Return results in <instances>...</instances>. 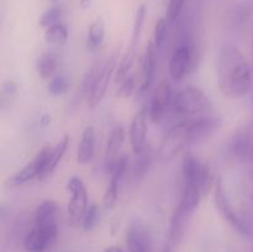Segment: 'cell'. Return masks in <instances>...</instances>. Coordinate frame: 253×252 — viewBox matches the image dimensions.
<instances>
[{
  "mask_svg": "<svg viewBox=\"0 0 253 252\" xmlns=\"http://www.w3.org/2000/svg\"><path fill=\"white\" fill-rule=\"evenodd\" d=\"M217 83L226 98L246 96L252 88V71L245 54L232 44L219 49L216 58Z\"/></svg>",
  "mask_w": 253,
  "mask_h": 252,
  "instance_id": "6da1fadb",
  "label": "cell"
},
{
  "mask_svg": "<svg viewBox=\"0 0 253 252\" xmlns=\"http://www.w3.org/2000/svg\"><path fill=\"white\" fill-rule=\"evenodd\" d=\"M172 106L178 115L194 118L210 113L212 105L202 89L197 86H187L173 96Z\"/></svg>",
  "mask_w": 253,
  "mask_h": 252,
  "instance_id": "7a4b0ae2",
  "label": "cell"
},
{
  "mask_svg": "<svg viewBox=\"0 0 253 252\" xmlns=\"http://www.w3.org/2000/svg\"><path fill=\"white\" fill-rule=\"evenodd\" d=\"M187 146H189V130H188V120L184 119L180 123L175 124L166 133L158 147L157 157L162 162H167L173 160Z\"/></svg>",
  "mask_w": 253,
  "mask_h": 252,
  "instance_id": "3957f363",
  "label": "cell"
},
{
  "mask_svg": "<svg viewBox=\"0 0 253 252\" xmlns=\"http://www.w3.org/2000/svg\"><path fill=\"white\" fill-rule=\"evenodd\" d=\"M183 185H194L204 193L211 184V173L209 167L203 163L194 153L185 152L182 160Z\"/></svg>",
  "mask_w": 253,
  "mask_h": 252,
  "instance_id": "277c9868",
  "label": "cell"
},
{
  "mask_svg": "<svg viewBox=\"0 0 253 252\" xmlns=\"http://www.w3.org/2000/svg\"><path fill=\"white\" fill-rule=\"evenodd\" d=\"M214 199L216 209L219 210L220 214L222 215L225 220L231 225L234 229H236L240 234L242 235H251V227L245 222L242 217L235 212L234 208H232L231 203H230L229 198H227L226 192H225L224 183H222L221 177H217L214 184Z\"/></svg>",
  "mask_w": 253,
  "mask_h": 252,
  "instance_id": "5b68a950",
  "label": "cell"
},
{
  "mask_svg": "<svg viewBox=\"0 0 253 252\" xmlns=\"http://www.w3.org/2000/svg\"><path fill=\"white\" fill-rule=\"evenodd\" d=\"M67 189L72 193L68 203V219L72 224L83 221L86 210L89 208L88 192L83 180L78 177H72L67 183Z\"/></svg>",
  "mask_w": 253,
  "mask_h": 252,
  "instance_id": "8992f818",
  "label": "cell"
},
{
  "mask_svg": "<svg viewBox=\"0 0 253 252\" xmlns=\"http://www.w3.org/2000/svg\"><path fill=\"white\" fill-rule=\"evenodd\" d=\"M118 53H114L103 66L100 67L98 76H96L95 82H94L93 86H91L90 91L86 96H88V105L90 108L98 105L101 100H103L104 95H105L106 90H108L109 83L113 77L114 72L118 68Z\"/></svg>",
  "mask_w": 253,
  "mask_h": 252,
  "instance_id": "52a82bcc",
  "label": "cell"
},
{
  "mask_svg": "<svg viewBox=\"0 0 253 252\" xmlns=\"http://www.w3.org/2000/svg\"><path fill=\"white\" fill-rule=\"evenodd\" d=\"M52 147L51 146H44L31 162L27 163L21 170L12 175L9 179V183L11 185H22L25 183L30 182V180L35 179V178H41L43 174L44 167L48 161L49 153H51Z\"/></svg>",
  "mask_w": 253,
  "mask_h": 252,
  "instance_id": "ba28073f",
  "label": "cell"
},
{
  "mask_svg": "<svg viewBox=\"0 0 253 252\" xmlns=\"http://www.w3.org/2000/svg\"><path fill=\"white\" fill-rule=\"evenodd\" d=\"M189 146L208 140L220 127V120L210 115H200L188 118Z\"/></svg>",
  "mask_w": 253,
  "mask_h": 252,
  "instance_id": "9c48e42d",
  "label": "cell"
},
{
  "mask_svg": "<svg viewBox=\"0 0 253 252\" xmlns=\"http://www.w3.org/2000/svg\"><path fill=\"white\" fill-rule=\"evenodd\" d=\"M173 95L170 84L167 81H162L152 94L150 105H148V118L152 123L157 124L162 120L165 114L167 113L169 105H172Z\"/></svg>",
  "mask_w": 253,
  "mask_h": 252,
  "instance_id": "30bf717a",
  "label": "cell"
},
{
  "mask_svg": "<svg viewBox=\"0 0 253 252\" xmlns=\"http://www.w3.org/2000/svg\"><path fill=\"white\" fill-rule=\"evenodd\" d=\"M193 47L189 43V41H183L177 48L173 52L170 57L169 66V76L174 81H182L185 74L189 71L190 66L193 62Z\"/></svg>",
  "mask_w": 253,
  "mask_h": 252,
  "instance_id": "8fae6325",
  "label": "cell"
},
{
  "mask_svg": "<svg viewBox=\"0 0 253 252\" xmlns=\"http://www.w3.org/2000/svg\"><path fill=\"white\" fill-rule=\"evenodd\" d=\"M58 230L44 229L34 225L24 239V249L26 252H46L56 241Z\"/></svg>",
  "mask_w": 253,
  "mask_h": 252,
  "instance_id": "7c38bea8",
  "label": "cell"
},
{
  "mask_svg": "<svg viewBox=\"0 0 253 252\" xmlns=\"http://www.w3.org/2000/svg\"><path fill=\"white\" fill-rule=\"evenodd\" d=\"M231 150L240 160L253 162V121L237 131L232 138Z\"/></svg>",
  "mask_w": 253,
  "mask_h": 252,
  "instance_id": "4fadbf2b",
  "label": "cell"
},
{
  "mask_svg": "<svg viewBox=\"0 0 253 252\" xmlns=\"http://www.w3.org/2000/svg\"><path fill=\"white\" fill-rule=\"evenodd\" d=\"M147 110L141 109L133 116L130 125V142L135 155L142 152L146 148V136H147Z\"/></svg>",
  "mask_w": 253,
  "mask_h": 252,
  "instance_id": "5bb4252c",
  "label": "cell"
},
{
  "mask_svg": "<svg viewBox=\"0 0 253 252\" xmlns=\"http://www.w3.org/2000/svg\"><path fill=\"white\" fill-rule=\"evenodd\" d=\"M156 67H157V47H156L155 42L150 41L146 46V51L142 59L141 84L140 89H138L140 93H145L152 85L153 79H155Z\"/></svg>",
  "mask_w": 253,
  "mask_h": 252,
  "instance_id": "9a60e30c",
  "label": "cell"
},
{
  "mask_svg": "<svg viewBox=\"0 0 253 252\" xmlns=\"http://www.w3.org/2000/svg\"><path fill=\"white\" fill-rule=\"evenodd\" d=\"M58 204L54 200H43L36 208L34 225L44 229L58 230Z\"/></svg>",
  "mask_w": 253,
  "mask_h": 252,
  "instance_id": "2e32d148",
  "label": "cell"
},
{
  "mask_svg": "<svg viewBox=\"0 0 253 252\" xmlns=\"http://www.w3.org/2000/svg\"><path fill=\"white\" fill-rule=\"evenodd\" d=\"M94 148H95V131H94V127L88 126L82 133V138L77 148L78 163L86 165L90 162L94 157Z\"/></svg>",
  "mask_w": 253,
  "mask_h": 252,
  "instance_id": "e0dca14e",
  "label": "cell"
},
{
  "mask_svg": "<svg viewBox=\"0 0 253 252\" xmlns=\"http://www.w3.org/2000/svg\"><path fill=\"white\" fill-rule=\"evenodd\" d=\"M128 252H150V241L145 230L138 225H133L126 236Z\"/></svg>",
  "mask_w": 253,
  "mask_h": 252,
  "instance_id": "ac0fdd59",
  "label": "cell"
},
{
  "mask_svg": "<svg viewBox=\"0 0 253 252\" xmlns=\"http://www.w3.org/2000/svg\"><path fill=\"white\" fill-rule=\"evenodd\" d=\"M125 140V130L123 126H116L110 133L106 145V166H111L119 160V152Z\"/></svg>",
  "mask_w": 253,
  "mask_h": 252,
  "instance_id": "d6986e66",
  "label": "cell"
},
{
  "mask_svg": "<svg viewBox=\"0 0 253 252\" xmlns=\"http://www.w3.org/2000/svg\"><path fill=\"white\" fill-rule=\"evenodd\" d=\"M68 146H69V136L66 135V136H63V138H62V140L59 141V142L57 143L54 147H52L51 153H49L48 161H47V165H46V167H44L43 174H42L41 178L48 177L49 174H52V173H53V170L56 169V167L58 166V163L61 162L63 155L66 153Z\"/></svg>",
  "mask_w": 253,
  "mask_h": 252,
  "instance_id": "ffe728a7",
  "label": "cell"
},
{
  "mask_svg": "<svg viewBox=\"0 0 253 252\" xmlns=\"http://www.w3.org/2000/svg\"><path fill=\"white\" fill-rule=\"evenodd\" d=\"M136 58V46L130 44L128 48L126 49V52L124 53V56L121 57L120 62L118 64V68L115 71V83L120 84L126 77L128 76V72H130L131 67H132L133 62Z\"/></svg>",
  "mask_w": 253,
  "mask_h": 252,
  "instance_id": "44dd1931",
  "label": "cell"
},
{
  "mask_svg": "<svg viewBox=\"0 0 253 252\" xmlns=\"http://www.w3.org/2000/svg\"><path fill=\"white\" fill-rule=\"evenodd\" d=\"M58 67V59L53 53H43L37 59L36 68L39 72L40 77L43 79H48L54 74Z\"/></svg>",
  "mask_w": 253,
  "mask_h": 252,
  "instance_id": "7402d4cb",
  "label": "cell"
},
{
  "mask_svg": "<svg viewBox=\"0 0 253 252\" xmlns=\"http://www.w3.org/2000/svg\"><path fill=\"white\" fill-rule=\"evenodd\" d=\"M44 39L51 44H63L68 39V29L63 22L52 25L44 32Z\"/></svg>",
  "mask_w": 253,
  "mask_h": 252,
  "instance_id": "603a6c76",
  "label": "cell"
},
{
  "mask_svg": "<svg viewBox=\"0 0 253 252\" xmlns=\"http://www.w3.org/2000/svg\"><path fill=\"white\" fill-rule=\"evenodd\" d=\"M105 36V26L100 19H96L90 24L88 29V46L91 49H95L103 43Z\"/></svg>",
  "mask_w": 253,
  "mask_h": 252,
  "instance_id": "cb8c5ba5",
  "label": "cell"
},
{
  "mask_svg": "<svg viewBox=\"0 0 253 252\" xmlns=\"http://www.w3.org/2000/svg\"><path fill=\"white\" fill-rule=\"evenodd\" d=\"M121 178L116 177V175H111L110 183H109L108 188L105 190V194L103 198V204L105 209H113L115 207V203L118 200L119 194V185H120Z\"/></svg>",
  "mask_w": 253,
  "mask_h": 252,
  "instance_id": "d4e9b609",
  "label": "cell"
},
{
  "mask_svg": "<svg viewBox=\"0 0 253 252\" xmlns=\"http://www.w3.org/2000/svg\"><path fill=\"white\" fill-rule=\"evenodd\" d=\"M151 162H152V156L150 152H147V150H143L142 152L136 155V161L135 165H133V175L135 178L140 179L143 175L147 173V170L150 169Z\"/></svg>",
  "mask_w": 253,
  "mask_h": 252,
  "instance_id": "484cf974",
  "label": "cell"
},
{
  "mask_svg": "<svg viewBox=\"0 0 253 252\" xmlns=\"http://www.w3.org/2000/svg\"><path fill=\"white\" fill-rule=\"evenodd\" d=\"M146 12H147V7L145 4H141L137 7V11L135 15V21H133V29H132V39H131V44L137 47L138 41H140L141 32H142L143 24H145Z\"/></svg>",
  "mask_w": 253,
  "mask_h": 252,
  "instance_id": "4316f807",
  "label": "cell"
},
{
  "mask_svg": "<svg viewBox=\"0 0 253 252\" xmlns=\"http://www.w3.org/2000/svg\"><path fill=\"white\" fill-rule=\"evenodd\" d=\"M63 15V10L59 6H53L49 7L48 10L43 12V15L40 19V25L44 29H48L52 25H56L58 22H61V17Z\"/></svg>",
  "mask_w": 253,
  "mask_h": 252,
  "instance_id": "83f0119b",
  "label": "cell"
},
{
  "mask_svg": "<svg viewBox=\"0 0 253 252\" xmlns=\"http://www.w3.org/2000/svg\"><path fill=\"white\" fill-rule=\"evenodd\" d=\"M69 82L64 76H57L52 78L48 84V91L52 95H62L68 90Z\"/></svg>",
  "mask_w": 253,
  "mask_h": 252,
  "instance_id": "f1b7e54d",
  "label": "cell"
},
{
  "mask_svg": "<svg viewBox=\"0 0 253 252\" xmlns=\"http://www.w3.org/2000/svg\"><path fill=\"white\" fill-rule=\"evenodd\" d=\"M168 20L166 17H160V19L156 21L155 25V44L157 48H160L166 40V35H167V29H168Z\"/></svg>",
  "mask_w": 253,
  "mask_h": 252,
  "instance_id": "f546056e",
  "label": "cell"
},
{
  "mask_svg": "<svg viewBox=\"0 0 253 252\" xmlns=\"http://www.w3.org/2000/svg\"><path fill=\"white\" fill-rule=\"evenodd\" d=\"M98 217H99V210L98 207L95 204H91L89 205L88 210H86L85 215L83 217V221H82V225L85 230H90L95 226L96 221H98Z\"/></svg>",
  "mask_w": 253,
  "mask_h": 252,
  "instance_id": "4dcf8cb0",
  "label": "cell"
},
{
  "mask_svg": "<svg viewBox=\"0 0 253 252\" xmlns=\"http://www.w3.org/2000/svg\"><path fill=\"white\" fill-rule=\"evenodd\" d=\"M185 1L187 0H170L169 5H168V10H167V17L166 19L168 20V22H174L175 20L178 19V16L182 12L183 6H184Z\"/></svg>",
  "mask_w": 253,
  "mask_h": 252,
  "instance_id": "1f68e13d",
  "label": "cell"
},
{
  "mask_svg": "<svg viewBox=\"0 0 253 252\" xmlns=\"http://www.w3.org/2000/svg\"><path fill=\"white\" fill-rule=\"evenodd\" d=\"M135 77L127 76L120 84L118 89V96H130L135 90Z\"/></svg>",
  "mask_w": 253,
  "mask_h": 252,
  "instance_id": "d6a6232c",
  "label": "cell"
},
{
  "mask_svg": "<svg viewBox=\"0 0 253 252\" xmlns=\"http://www.w3.org/2000/svg\"><path fill=\"white\" fill-rule=\"evenodd\" d=\"M17 90V85L12 81H7L6 83H4L2 85V94H5L6 96H12Z\"/></svg>",
  "mask_w": 253,
  "mask_h": 252,
  "instance_id": "836d02e7",
  "label": "cell"
},
{
  "mask_svg": "<svg viewBox=\"0 0 253 252\" xmlns=\"http://www.w3.org/2000/svg\"><path fill=\"white\" fill-rule=\"evenodd\" d=\"M104 252H124V251H123V249L119 246H110V247H108V249H106Z\"/></svg>",
  "mask_w": 253,
  "mask_h": 252,
  "instance_id": "e575fe53",
  "label": "cell"
},
{
  "mask_svg": "<svg viewBox=\"0 0 253 252\" xmlns=\"http://www.w3.org/2000/svg\"><path fill=\"white\" fill-rule=\"evenodd\" d=\"M49 1H52V2H58L59 0H49Z\"/></svg>",
  "mask_w": 253,
  "mask_h": 252,
  "instance_id": "d590c367",
  "label": "cell"
}]
</instances>
